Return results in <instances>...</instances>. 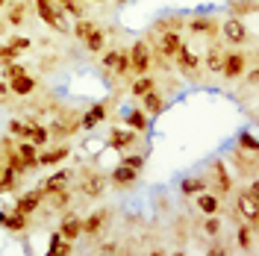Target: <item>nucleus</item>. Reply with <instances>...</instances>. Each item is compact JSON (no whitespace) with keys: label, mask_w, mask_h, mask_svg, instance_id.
Listing matches in <instances>:
<instances>
[{"label":"nucleus","mask_w":259,"mask_h":256,"mask_svg":"<svg viewBox=\"0 0 259 256\" xmlns=\"http://www.w3.org/2000/svg\"><path fill=\"white\" fill-rule=\"evenodd\" d=\"M27 15H30V3H27V0H15V3L6 9V18H3V21H6L9 27H21V24L27 21Z\"/></svg>","instance_id":"bb28decb"},{"label":"nucleus","mask_w":259,"mask_h":256,"mask_svg":"<svg viewBox=\"0 0 259 256\" xmlns=\"http://www.w3.org/2000/svg\"><path fill=\"white\" fill-rule=\"evenodd\" d=\"M124 124H127L130 130H136L139 136H145L147 130H150V118L145 115V109H142V106H136V109H130V112L124 115Z\"/></svg>","instance_id":"a878e982"},{"label":"nucleus","mask_w":259,"mask_h":256,"mask_svg":"<svg viewBox=\"0 0 259 256\" xmlns=\"http://www.w3.org/2000/svg\"><path fill=\"white\" fill-rule=\"evenodd\" d=\"M236 147H242V150H250V153H256L259 144L253 139V133H239V139H236Z\"/></svg>","instance_id":"49530a36"},{"label":"nucleus","mask_w":259,"mask_h":256,"mask_svg":"<svg viewBox=\"0 0 259 256\" xmlns=\"http://www.w3.org/2000/svg\"><path fill=\"white\" fill-rule=\"evenodd\" d=\"M183 30L197 35V38H209V41H215V35L221 32V21H218L215 15H194V18H186V27H183Z\"/></svg>","instance_id":"0eeeda50"},{"label":"nucleus","mask_w":259,"mask_h":256,"mask_svg":"<svg viewBox=\"0 0 259 256\" xmlns=\"http://www.w3.org/2000/svg\"><path fill=\"white\" fill-rule=\"evenodd\" d=\"M59 236L68 239V241H77L82 236V218L77 215V212H68V209H65L62 224H59Z\"/></svg>","instance_id":"f3484780"},{"label":"nucleus","mask_w":259,"mask_h":256,"mask_svg":"<svg viewBox=\"0 0 259 256\" xmlns=\"http://www.w3.org/2000/svg\"><path fill=\"white\" fill-rule=\"evenodd\" d=\"M206 253H209V256H227V253H230V247H224L221 241H212L209 247H206Z\"/></svg>","instance_id":"8fccbe9b"},{"label":"nucleus","mask_w":259,"mask_h":256,"mask_svg":"<svg viewBox=\"0 0 259 256\" xmlns=\"http://www.w3.org/2000/svg\"><path fill=\"white\" fill-rule=\"evenodd\" d=\"M15 147H18V153H21V159H24V165H27V171H35L38 168V150L41 147H35L30 139H21V142L15 139Z\"/></svg>","instance_id":"393cba45"},{"label":"nucleus","mask_w":259,"mask_h":256,"mask_svg":"<svg viewBox=\"0 0 259 256\" xmlns=\"http://www.w3.org/2000/svg\"><path fill=\"white\" fill-rule=\"evenodd\" d=\"M50 142H56V139H68V136H77L80 133V118L74 115L71 121H50Z\"/></svg>","instance_id":"412c9836"},{"label":"nucleus","mask_w":259,"mask_h":256,"mask_svg":"<svg viewBox=\"0 0 259 256\" xmlns=\"http://www.w3.org/2000/svg\"><path fill=\"white\" fill-rule=\"evenodd\" d=\"M194 206L200 209L203 215H218L221 212V197L209 189H203L200 194H194Z\"/></svg>","instance_id":"4be33fe9"},{"label":"nucleus","mask_w":259,"mask_h":256,"mask_svg":"<svg viewBox=\"0 0 259 256\" xmlns=\"http://www.w3.org/2000/svg\"><path fill=\"white\" fill-rule=\"evenodd\" d=\"M71 177H74V171H65V168H62V171H53V174L41 183V189H45V194L59 192V189H65V186H68V180H71Z\"/></svg>","instance_id":"c756f323"},{"label":"nucleus","mask_w":259,"mask_h":256,"mask_svg":"<svg viewBox=\"0 0 259 256\" xmlns=\"http://www.w3.org/2000/svg\"><path fill=\"white\" fill-rule=\"evenodd\" d=\"M174 65H177V71L186 77V80H200V65H203V59H200L189 45H180L177 48V53H174Z\"/></svg>","instance_id":"39448f33"},{"label":"nucleus","mask_w":259,"mask_h":256,"mask_svg":"<svg viewBox=\"0 0 259 256\" xmlns=\"http://www.w3.org/2000/svg\"><path fill=\"white\" fill-rule=\"evenodd\" d=\"M147 162V153H124L121 156V165H130V168H136V171H142Z\"/></svg>","instance_id":"c03bdc74"},{"label":"nucleus","mask_w":259,"mask_h":256,"mask_svg":"<svg viewBox=\"0 0 259 256\" xmlns=\"http://www.w3.org/2000/svg\"><path fill=\"white\" fill-rule=\"evenodd\" d=\"M256 82H259V71H256V65L250 68V74H247V86L250 89H256Z\"/></svg>","instance_id":"603ef678"},{"label":"nucleus","mask_w":259,"mask_h":256,"mask_svg":"<svg viewBox=\"0 0 259 256\" xmlns=\"http://www.w3.org/2000/svg\"><path fill=\"white\" fill-rule=\"evenodd\" d=\"M109 221H112V209L109 206H100V209H95L89 218H82V236H100L106 227H109Z\"/></svg>","instance_id":"f8f14e48"},{"label":"nucleus","mask_w":259,"mask_h":256,"mask_svg":"<svg viewBox=\"0 0 259 256\" xmlns=\"http://www.w3.org/2000/svg\"><path fill=\"white\" fill-rule=\"evenodd\" d=\"M256 230L259 227H253V224H239V230H236V244H239V250L242 253H253L256 250Z\"/></svg>","instance_id":"aec40b11"},{"label":"nucleus","mask_w":259,"mask_h":256,"mask_svg":"<svg viewBox=\"0 0 259 256\" xmlns=\"http://www.w3.org/2000/svg\"><path fill=\"white\" fill-rule=\"evenodd\" d=\"M153 89H156V80L150 74H142V77H136V80L130 82V95L133 97H142L147 92H153Z\"/></svg>","instance_id":"f704fd0d"},{"label":"nucleus","mask_w":259,"mask_h":256,"mask_svg":"<svg viewBox=\"0 0 259 256\" xmlns=\"http://www.w3.org/2000/svg\"><path fill=\"white\" fill-rule=\"evenodd\" d=\"M253 62H256V56H253V53L247 56L242 48L227 50L224 56H221V77H224V80H242L244 71H247V65H253Z\"/></svg>","instance_id":"f03ea898"},{"label":"nucleus","mask_w":259,"mask_h":256,"mask_svg":"<svg viewBox=\"0 0 259 256\" xmlns=\"http://www.w3.org/2000/svg\"><path fill=\"white\" fill-rule=\"evenodd\" d=\"M106 186H109L106 174H100V171H95V168H82L80 171V194L82 197H89V200H100L103 192H106Z\"/></svg>","instance_id":"20e7f679"},{"label":"nucleus","mask_w":259,"mask_h":256,"mask_svg":"<svg viewBox=\"0 0 259 256\" xmlns=\"http://www.w3.org/2000/svg\"><path fill=\"white\" fill-rule=\"evenodd\" d=\"M0 150H3V159H6V168H12L18 177H27V165L21 159L15 147V139H0Z\"/></svg>","instance_id":"2eb2a0df"},{"label":"nucleus","mask_w":259,"mask_h":256,"mask_svg":"<svg viewBox=\"0 0 259 256\" xmlns=\"http://www.w3.org/2000/svg\"><path fill=\"white\" fill-rule=\"evenodd\" d=\"M62 12H65V15H71L74 21L89 15V12H85V6H82L80 0H68V3H62Z\"/></svg>","instance_id":"37998d69"},{"label":"nucleus","mask_w":259,"mask_h":256,"mask_svg":"<svg viewBox=\"0 0 259 256\" xmlns=\"http://www.w3.org/2000/svg\"><path fill=\"white\" fill-rule=\"evenodd\" d=\"M48 253L50 256H68V253H74V241H68V239H62L59 233H53V236H50V241H48Z\"/></svg>","instance_id":"2f4dec72"},{"label":"nucleus","mask_w":259,"mask_h":256,"mask_svg":"<svg viewBox=\"0 0 259 256\" xmlns=\"http://www.w3.org/2000/svg\"><path fill=\"white\" fill-rule=\"evenodd\" d=\"M109 100H100V103H95V106H89L85 109V115L80 118V130H95L97 124H103L106 121V115H109Z\"/></svg>","instance_id":"dca6fc26"},{"label":"nucleus","mask_w":259,"mask_h":256,"mask_svg":"<svg viewBox=\"0 0 259 256\" xmlns=\"http://www.w3.org/2000/svg\"><path fill=\"white\" fill-rule=\"evenodd\" d=\"M9 136L18 139V142H21V139H30L32 136V124L27 121V118H24V121H21V118H12V121H9Z\"/></svg>","instance_id":"c9c22d12"},{"label":"nucleus","mask_w":259,"mask_h":256,"mask_svg":"<svg viewBox=\"0 0 259 256\" xmlns=\"http://www.w3.org/2000/svg\"><path fill=\"white\" fill-rule=\"evenodd\" d=\"M221 35H224L227 41L233 45V48H244V45H253V32L244 27L242 18H227L224 24H221Z\"/></svg>","instance_id":"6e6552de"},{"label":"nucleus","mask_w":259,"mask_h":256,"mask_svg":"<svg viewBox=\"0 0 259 256\" xmlns=\"http://www.w3.org/2000/svg\"><path fill=\"white\" fill-rule=\"evenodd\" d=\"M53 3H59V6H62V3H68V0H53Z\"/></svg>","instance_id":"bf43d9fd"},{"label":"nucleus","mask_w":259,"mask_h":256,"mask_svg":"<svg viewBox=\"0 0 259 256\" xmlns=\"http://www.w3.org/2000/svg\"><path fill=\"white\" fill-rule=\"evenodd\" d=\"M71 156V144H53L50 150H38V165H48V168H53V165H62L65 159Z\"/></svg>","instance_id":"6ab92c4d"},{"label":"nucleus","mask_w":259,"mask_h":256,"mask_svg":"<svg viewBox=\"0 0 259 256\" xmlns=\"http://www.w3.org/2000/svg\"><path fill=\"white\" fill-rule=\"evenodd\" d=\"M82 45H85L89 53H103V48H106V30L95 27V30L85 35V41H82Z\"/></svg>","instance_id":"72a5a7b5"},{"label":"nucleus","mask_w":259,"mask_h":256,"mask_svg":"<svg viewBox=\"0 0 259 256\" xmlns=\"http://www.w3.org/2000/svg\"><path fill=\"white\" fill-rule=\"evenodd\" d=\"M236 215L244 218L247 224L259 227V183H256V177H253L244 189H239V197H236Z\"/></svg>","instance_id":"f257e3e1"},{"label":"nucleus","mask_w":259,"mask_h":256,"mask_svg":"<svg viewBox=\"0 0 259 256\" xmlns=\"http://www.w3.org/2000/svg\"><path fill=\"white\" fill-rule=\"evenodd\" d=\"M95 27H97V24H95V21H92L89 15H85V18H77V24H74L71 35H74L77 41H85V35H89V32L95 30Z\"/></svg>","instance_id":"58836bf2"},{"label":"nucleus","mask_w":259,"mask_h":256,"mask_svg":"<svg viewBox=\"0 0 259 256\" xmlns=\"http://www.w3.org/2000/svg\"><path fill=\"white\" fill-rule=\"evenodd\" d=\"M230 162H233V168H236V174L239 177H250V180L256 177V153L236 147V150L230 153Z\"/></svg>","instance_id":"ddd939ff"},{"label":"nucleus","mask_w":259,"mask_h":256,"mask_svg":"<svg viewBox=\"0 0 259 256\" xmlns=\"http://www.w3.org/2000/svg\"><path fill=\"white\" fill-rule=\"evenodd\" d=\"M21 74H30V71H27V65H21V62L3 65V80H15V77H21Z\"/></svg>","instance_id":"a18cd8bd"},{"label":"nucleus","mask_w":259,"mask_h":256,"mask_svg":"<svg viewBox=\"0 0 259 256\" xmlns=\"http://www.w3.org/2000/svg\"><path fill=\"white\" fill-rule=\"evenodd\" d=\"M115 77H118V80H121V77H124V74H130V53L127 50H118V59H115Z\"/></svg>","instance_id":"79ce46f5"},{"label":"nucleus","mask_w":259,"mask_h":256,"mask_svg":"<svg viewBox=\"0 0 259 256\" xmlns=\"http://www.w3.org/2000/svg\"><path fill=\"white\" fill-rule=\"evenodd\" d=\"M32 9H35V15L41 18L45 24H48L50 30H56L59 35H68V21H65V12H62V6H56L53 0H32Z\"/></svg>","instance_id":"7ed1b4c3"},{"label":"nucleus","mask_w":259,"mask_h":256,"mask_svg":"<svg viewBox=\"0 0 259 256\" xmlns=\"http://www.w3.org/2000/svg\"><path fill=\"white\" fill-rule=\"evenodd\" d=\"M3 6H6V0H0V12H3Z\"/></svg>","instance_id":"13d9d810"},{"label":"nucleus","mask_w":259,"mask_h":256,"mask_svg":"<svg viewBox=\"0 0 259 256\" xmlns=\"http://www.w3.org/2000/svg\"><path fill=\"white\" fill-rule=\"evenodd\" d=\"M45 189L38 186V189H30V192H24V194H18V200H15V209L18 212H24V215H32V212H38V209L45 206Z\"/></svg>","instance_id":"4468645a"},{"label":"nucleus","mask_w":259,"mask_h":256,"mask_svg":"<svg viewBox=\"0 0 259 256\" xmlns=\"http://www.w3.org/2000/svg\"><path fill=\"white\" fill-rule=\"evenodd\" d=\"M115 59H118V50H106V53L100 56V68H103V71H112Z\"/></svg>","instance_id":"de8ad7c7"},{"label":"nucleus","mask_w":259,"mask_h":256,"mask_svg":"<svg viewBox=\"0 0 259 256\" xmlns=\"http://www.w3.org/2000/svg\"><path fill=\"white\" fill-rule=\"evenodd\" d=\"M139 100H142V109H145V115H147V118H156V115H162L165 109H168V100L162 97V92H159V89H153V92H147V95H142Z\"/></svg>","instance_id":"a211bd4d"},{"label":"nucleus","mask_w":259,"mask_h":256,"mask_svg":"<svg viewBox=\"0 0 259 256\" xmlns=\"http://www.w3.org/2000/svg\"><path fill=\"white\" fill-rule=\"evenodd\" d=\"M200 230H203L206 236H212V239H218V236H221V230H224V221H221L218 215H206V221L200 224Z\"/></svg>","instance_id":"ea45409f"},{"label":"nucleus","mask_w":259,"mask_h":256,"mask_svg":"<svg viewBox=\"0 0 259 256\" xmlns=\"http://www.w3.org/2000/svg\"><path fill=\"white\" fill-rule=\"evenodd\" d=\"M9 45L18 50H30L32 48V38H27V35H9Z\"/></svg>","instance_id":"09e8293b"},{"label":"nucleus","mask_w":259,"mask_h":256,"mask_svg":"<svg viewBox=\"0 0 259 256\" xmlns=\"http://www.w3.org/2000/svg\"><path fill=\"white\" fill-rule=\"evenodd\" d=\"M18 183H21V177L12 171V168H0V194H9L18 189Z\"/></svg>","instance_id":"e433bc0d"},{"label":"nucleus","mask_w":259,"mask_h":256,"mask_svg":"<svg viewBox=\"0 0 259 256\" xmlns=\"http://www.w3.org/2000/svg\"><path fill=\"white\" fill-rule=\"evenodd\" d=\"M30 142L35 144V147H45V144H50V133H48V127L45 124H32V136H30Z\"/></svg>","instance_id":"a19ab883"},{"label":"nucleus","mask_w":259,"mask_h":256,"mask_svg":"<svg viewBox=\"0 0 259 256\" xmlns=\"http://www.w3.org/2000/svg\"><path fill=\"white\" fill-rule=\"evenodd\" d=\"M92 3H103V0H92Z\"/></svg>","instance_id":"052dcab7"},{"label":"nucleus","mask_w":259,"mask_h":256,"mask_svg":"<svg viewBox=\"0 0 259 256\" xmlns=\"http://www.w3.org/2000/svg\"><path fill=\"white\" fill-rule=\"evenodd\" d=\"M209 174H212V186H215V194L218 197H227V194L236 189V180H233V174H230V168H227L224 159H212Z\"/></svg>","instance_id":"1a4fd4ad"},{"label":"nucleus","mask_w":259,"mask_h":256,"mask_svg":"<svg viewBox=\"0 0 259 256\" xmlns=\"http://www.w3.org/2000/svg\"><path fill=\"white\" fill-rule=\"evenodd\" d=\"M3 218H6V212H0V227H3Z\"/></svg>","instance_id":"4d7b16f0"},{"label":"nucleus","mask_w":259,"mask_h":256,"mask_svg":"<svg viewBox=\"0 0 259 256\" xmlns=\"http://www.w3.org/2000/svg\"><path fill=\"white\" fill-rule=\"evenodd\" d=\"M45 200L50 203V212H65L68 203H71V189L65 186V189H59V192H50Z\"/></svg>","instance_id":"473e14b6"},{"label":"nucleus","mask_w":259,"mask_h":256,"mask_svg":"<svg viewBox=\"0 0 259 256\" xmlns=\"http://www.w3.org/2000/svg\"><path fill=\"white\" fill-rule=\"evenodd\" d=\"M9 82V92L18 97H30L38 92V80L35 77H30V74H21V77H15V80H6Z\"/></svg>","instance_id":"5701e85b"},{"label":"nucleus","mask_w":259,"mask_h":256,"mask_svg":"<svg viewBox=\"0 0 259 256\" xmlns=\"http://www.w3.org/2000/svg\"><path fill=\"white\" fill-rule=\"evenodd\" d=\"M97 253H121V244L118 241H106V244L97 247Z\"/></svg>","instance_id":"3c124183"},{"label":"nucleus","mask_w":259,"mask_h":256,"mask_svg":"<svg viewBox=\"0 0 259 256\" xmlns=\"http://www.w3.org/2000/svg\"><path fill=\"white\" fill-rule=\"evenodd\" d=\"M6 30H9V24H6V21H0V32L6 35Z\"/></svg>","instance_id":"5fc2aeb1"},{"label":"nucleus","mask_w":259,"mask_h":256,"mask_svg":"<svg viewBox=\"0 0 259 256\" xmlns=\"http://www.w3.org/2000/svg\"><path fill=\"white\" fill-rule=\"evenodd\" d=\"M112 3H118V6H127L130 0H112Z\"/></svg>","instance_id":"6e6d98bb"},{"label":"nucleus","mask_w":259,"mask_h":256,"mask_svg":"<svg viewBox=\"0 0 259 256\" xmlns=\"http://www.w3.org/2000/svg\"><path fill=\"white\" fill-rule=\"evenodd\" d=\"M186 27V18L180 12H171V15H162L153 21V32H183Z\"/></svg>","instance_id":"b1692460"},{"label":"nucleus","mask_w":259,"mask_h":256,"mask_svg":"<svg viewBox=\"0 0 259 256\" xmlns=\"http://www.w3.org/2000/svg\"><path fill=\"white\" fill-rule=\"evenodd\" d=\"M3 227L9 230V233H27V227H30V215H24V212H6V218H3Z\"/></svg>","instance_id":"cd10ccee"},{"label":"nucleus","mask_w":259,"mask_h":256,"mask_svg":"<svg viewBox=\"0 0 259 256\" xmlns=\"http://www.w3.org/2000/svg\"><path fill=\"white\" fill-rule=\"evenodd\" d=\"M136 144H139V133H136V130L115 127V130H109V136H106V147H112L115 153H127Z\"/></svg>","instance_id":"9b49d317"},{"label":"nucleus","mask_w":259,"mask_h":256,"mask_svg":"<svg viewBox=\"0 0 259 256\" xmlns=\"http://www.w3.org/2000/svg\"><path fill=\"white\" fill-rule=\"evenodd\" d=\"M127 53H130V71H133L136 77H142V74H150V68H153V53H150V48H147L145 38L133 41Z\"/></svg>","instance_id":"423d86ee"},{"label":"nucleus","mask_w":259,"mask_h":256,"mask_svg":"<svg viewBox=\"0 0 259 256\" xmlns=\"http://www.w3.org/2000/svg\"><path fill=\"white\" fill-rule=\"evenodd\" d=\"M227 12H230V18H253L256 15V0H230Z\"/></svg>","instance_id":"c85d7f7f"},{"label":"nucleus","mask_w":259,"mask_h":256,"mask_svg":"<svg viewBox=\"0 0 259 256\" xmlns=\"http://www.w3.org/2000/svg\"><path fill=\"white\" fill-rule=\"evenodd\" d=\"M6 95H9V82L0 80V97H6Z\"/></svg>","instance_id":"864d4df0"},{"label":"nucleus","mask_w":259,"mask_h":256,"mask_svg":"<svg viewBox=\"0 0 259 256\" xmlns=\"http://www.w3.org/2000/svg\"><path fill=\"white\" fill-rule=\"evenodd\" d=\"M203 189H209V180L206 177H186L180 183V192L186 194V197H194V194H200Z\"/></svg>","instance_id":"7c9ffc66"},{"label":"nucleus","mask_w":259,"mask_h":256,"mask_svg":"<svg viewBox=\"0 0 259 256\" xmlns=\"http://www.w3.org/2000/svg\"><path fill=\"white\" fill-rule=\"evenodd\" d=\"M106 180H109V186H115L118 192H127V189H133L142 180V171H136V168L118 162V168H112V174H106Z\"/></svg>","instance_id":"9d476101"},{"label":"nucleus","mask_w":259,"mask_h":256,"mask_svg":"<svg viewBox=\"0 0 259 256\" xmlns=\"http://www.w3.org/2000/svg\"><path fill=\"white\" fill-rule=\"evenodd\" d=\"M221 56H224V50L215 48V45H209L206 56H203V65H206V71H212V74H221Z\"/></svg>","instance_id":"4c0bfd02"}]
</instances>
